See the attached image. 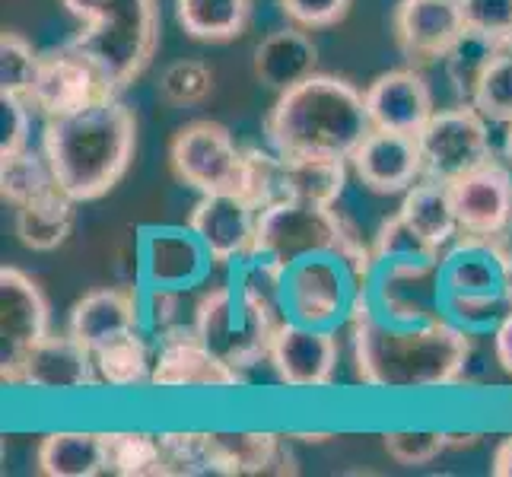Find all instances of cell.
Here are the masks:
<instances>
[{
    "label": "cell",
    "instance_id": "cell-32",
    "mask_svg": "<svg viewBox=\"0 0 512 477\" xmlns=\"http://www.w3.org/2000/svg\"><path fill=\"white\" fill-rule=\"evenodd\" d=\"M58 188L55 172L45 150H20L13 156H0V198L13 210L29 201L45 198L48 191Z\"/></svg>",
    "mask_w": 512,
    "mask_h": 477
},
{
    "label": "cell",
    "instance_id": "cell-16",
    "mask_svg": "<svg viewBox=\"0 0 512 477\" xmlns=\"http://www.w3.org/2000/svg\"><path fill=\"white\" fill-rule=\"evenodd\" d=\"M443 261V258H439ZM439 261H388L376 264L369 280V299L373 306L392 318V322H430L446 315L443 290H439Z\"/></svg>",
    "mask_w": 512,
    "mask_h": 477
},
{
    "label": "cell",
    "instance_id": "cell-7",
    "mask_svg": "<svg viewBox=\"0 0 512 477\" xmlns=\"http://www.w3.org/2000/svg\"><path fill=\"white\" fill-rule=\"evenodd\" d=\"M169 169L198 194L239 191L245 147L236 144V137L220 121H188L169 144Z\"/></svg>",
    "mask_w": 512,
    "mask_h": 477
},
{
    "label": "cell",
    "instance_id": "cell-27",
    "mask_svg": "<svg viewBox=\"0 0 512 477\" xmlns=\"http://www.w3.org/2000/svg\"><path fill=\"white\" fill-rule=\"evenodd\" d=\"M77 223V201L55 188L45 198L16 207V236L32 252H55L70 239Z\"/></svg>",
    "mask_w": 512,
    "mask_h": 477
},
{
    "label": "cell",
    "instance_id": "cell-31",
    "mask_svg": "<svg viewBox=\"0 0 512 477\" xmlns=\"http://www.w3.org/2000/svg\"><path fill=\"white\" fill-rule=\"evenodd\" d=\"M287 179H290V201H312V204H338L347 188V166L350 159L341 156H284Z\"/></svg>",
    "mask_w": 512,
    "mask_h": 477
},
{
    "label": "cell",
    "instance_id": "cell-8",
    "mask_svg": "<svg viewBox=\"0 0 512 477\" xmlns=\"http://www.w3.org/2000/svg\"><path fill=\"white\" fill-rule=\"evenodd\" d=\"M417 140L423 153V179L452 182L493 159L490 121L478 112V105L465 99L436 112Z\"/></svg>",
    "mask_w": 512,
    "mask_h": 477
},
{
    "label": "cell",
    "instance_id": "cell-20",
    "mask_svg": "<svg viewBox=\"0 0 512 477\" xmlns=\"http://www.w3.org/2000/svg\"><path fill=\"white\" fill-rule=\"evenodd\" d=\"M102 385L96 369V353L80 344L74 334H45V338L29 350L20 369L16 388H35V392L67 395L86 392V388Z\"/></svg>",
    "mask_w": 512,
    "mask_h": 477
},
{
    "label": "cell",
    "instance_id": "cell-10",
    "mask_svg": "<svg viewBox=\"0 0 512 477\" xmlns=\"http://www.w3.org/2000/svg\"><path fill=\"white\" fill-rule=\"evenodd\" d=\"M360 280L338 255H315L287 268V315L315 328H338L350 318Z\"/></svg>",
    "mask_w": 512,
    "mask_h": 477
},
{
    "label": "cell",
    "instance_id": "cell-24",
    "mask_svg": "<svg viewBox=\"0 0 512 477\" xmlns=\"http://www.w3.org/2000/svg\"><path fill=\"white\" fill-rule=\"evenodd\" d=\"M67 331L96 353L109 341L144 331V299L128 287L90 290L70 309Z\"/></svg>",
    "mask_w": 512,
    "mask_h": 477
},
{
    "label": "cell",
    "instance_id": "cell-5",
    "mask_svg": "<svg viewBox=\"0 0 512 477\" xmlns=\"http://www.w3.org/2000/svg\"><path fill=\"white\" fill-rule=\"evenodd\" d=\"M255 255L277 261L280 268H293L296 261L315 255H338L363 290L376 274L373 245H363L357 226L341 214L338 204L284 201L258 210Z\"/></svg>",
    "mask_w": 512,
    "mask_h": 477
},
{
    "label": "cell",
    "instance_id": "cell-50",
    "mask_svg": "<svg viewBox=\"0 0 512 477\" xmlns=\"http://www.w3.org/2000/svg\"><path fill=\"white\" fill-rule=\"evenodd\" d=\"M503 147H506V159L512 163V125H506V140H503Z\"/></svg>",
    "mask_w": 512,
    "mask_h": 477
},
{
    "label": "cell",
    "instance_id": "cell-34",
    "mask_svg": "<svg viewBox=\"0 0 512 477\" xmlns=\"http://www.w3.org/2000/svg\"><path fill=\"white\" fill-rule=\"evenodd\" d=\"M109 446V474L118 477H166V455L160 433L118 430L105 433Z\"/></svg>",
    "mask_w": 512,
    "mask_h": 477
},
{
    "label": "cell",
    "instance_id": "cell-3",
    "mask_svg": "<svg viewBox=\"0 0 512 477\" xmlns=\"http://www.w3.org/2000/svg\"><path fill=\"white\" fill-rule=\"evenodd\" d=\"M369 128L366 99L357 86L331 74H312L277 93L264 118V140L280 156L350 159Z\"/></svg>",
    "mask_w": 512,
    "mask_h": 477
},
{
    "label": "cell",
    "instance_id": "cell-23",
    "mask_svg": "<svg viewBox=\"0 0 512 477\" xmlns=\"http://www.w3.org/2000/svg\"><path fill=\"white\" fill-rule=\"evenodd\" d=\"M153 388H245L242 369L217 357L198 334L163 341L153 360Z\"/></svg>",
    "mask_w": 512,
    "mask_h": 477
},
{
    "label": "cell",
    "instance_id": "cell-35",
    "mask_svg": "<svg viewBox=\"0 0 512 477\" xmlns=\"http://www.w3.org/2000/svg\"><path fill=\"white\" fill-rule=\"evenodd\" d=\"M194 318H198V299L191 290L179 287H147L144 296V328L156 338V344L185 338L194 331Z\"/></svg>",
    "mask_w": 512,
    "mask_h": 477
},
{
    "label": "cell",
    "instance_id": "cell-14",
    "mask_svg": "<svg viewBox=\"0 0 512 477\" xmlns=\"http://www.w3.org/2000/svg\"><path fill=\"white\" fill-rule=\"evenodd\" d=\"M392 32L401 58L411 67L446 61L468 32L462 0H398Z\"/></svg>",
    "mask_w": 512,
    "mask_h": 477
},
{
    "label": "cell",
    "instance_id": "cell-48",
    "mask_svg": "<svg viewBox=\"0 0 512 477\" xmlns=\"http://www.w3.org/2000/svg\"><path fill=\"white\" fill-rule=\"evenodd\" d=\"M478 443H481L478 433H449V449H471Z\"/></svg>",
    "mask_w": 512,
    "mask_h": 477
},
{
    "label": "cell",
    "instance_id": "cell-30",
    "mask_svg": "<svg viewBox=\"0 0 512 477\" xmlns=\"http://www.w3.org/2000/svg\"><path fill=\"white\" fill-rule=\"evenodd\" d=\"M175 20L194 42H233L249 29L252 0H175Z\"/></svg>",
    "mask_w": 512,
    "mask_h": 477
},
{
    "label": "cell",
    "instance_id": "cell-40",
    "mask_svg": "<svg viewBox=\"0 0 512 477\" xmlns=\"http://www.w3.org/2000/svg\"><path fill=\"white\" fill-rule=\"evenodd\" d=\"M497 48H500V45H493V42L481 39V35L465 32V35H462V42H458V45L449 51V58H446V74H449V80H452V90L458 93V99L471 102L474 86H478V80H481V74H484V67L490 64V58L497 55Z\"/></svg>",
    "mask_w": 512,
    "mask_h": 477
},
{
    "label": "cell",
    "instance_id": "cell-28",
    "mask_svg": "<svg viewBox=\"0 0 512 477\" xmlns=\"http://www.w3.org/2000/svg\"><path fill=\"white\" fill-rule=\"evenodd\" d=\"M398 214L408 220L423 239L433 242L439 252H446L449 245L462 236L446 182L420 179L417 185H411L408 191H404V201L398 207Z\"/></svg>",
    "mask_w": 512,
    "mask_h": 477
},
{
    "label": "cell",
    "instance_id": "cell-39",
    "mask_svg": "<svg viewBox=\"0 0 512 477\" xmlns=\"http://www.w3.org/2000/svg\"><path fill=\"white\" fill-rule=\"evenodd\" d=\"M373 255H376V264H388V261H439V258H443V252H439L433 242L423 239L401 214L382 220L379 233L373 239Z\"/></svg>",
    "mask_w": 512,
    "mask_h": 477
},
{
    "label": "cell",
    "instance_id": "cell-15",
    "mask_svg": "<svg viewBox=\"0 0 512 477\" xmlns=\"http://www.w3.org/2000/svg\"><path fill=\"white\" fill-rule=\"evenodd\" d=\"M338 360L341 347L334 338V328H315L287 318L271 338L268 363L274 366L280 382L287 388H299V392L328 388L338 376Z\"/></svg>",
    "mask_w": 512,
    "mask_h": 477
},
{
    "label": "cell",
    "instance_id": "cell-6",
    "mask_svg": "<svg viewBox=\"0 0 512 477\" xmlns=\"http://www.w3.org/2000/svg\"><path fill=\"white\" fill-rule=\"evenodd\" d=\"M443 309L465 325H484L512 309L509 239L458 236L439 261Z\"/></svg>",
    "mask_w": 512,
    "mask_h": 477
},
{
    "label": "cell",
    "instance_id": "cell-37",
    "mask_svg": "<svg viewBox=\"0 0 512 477\" xmlns=\"http://www.w3.org/2000/svg\"><path fill=\"white\" fill-rule=\"evenodd\" d=\"M471 102L490 125H512V42L500 45L474 86Z\"/></svg>",
    "mask_w": 512,
    "mask_h": 477
},
{
    "label": "cell",
    "instance_id": "cell-11",
    "mask_svg": "<svg viewBox=\"0 0 512 477\" xmlns=\"http://www.w3.org/2000/svg\"><path fill=\"white\" fill-rule=\"evenodd\" d=\"M51 334V306L29 274L0 268V379L16 388L29 350Z\"/></svg>",
    "mask_w": 512,
    "mask_h": 477
},
{
    "label": "cell",
    "instance_id": "cell-42",
    "mask_svg": "<svg viewBox=\"0 0 512 477\" xmlns=\"http://www.w3.org/2000/svg\"><path fill=\"white\" fill-rule=\"evenodd\" d=\"M382 449L404 468H420L436 462L449 449V433L439 430H388L382 433Z\"/></svg>",
    "mask_w": 512,
    "mask_h": 477
},
{
    "label": "cell",
    "instance_id": "cell-38",
    "mask_svg": "<svg viewBox=\"0 0 512 477\" xmlns=\"http://www.w3.org/2000/svg\"><path fill=\"white\" fill-rule=\"evenodd\" d=\"M156 93H160V99L172 105V109H191V105H201L214 93V70L198 58L175 61L160 74Z\"/></svg>",
    "mask_w": 512,
    "mask_h": 477
},
{
    "label": "cell",
    "instance_id": "cell-49",
    "mask_svg": "<svg viewBox=\"0 0 512 477\" xmlns=\"http://www.w3.org/2000/svg\"><path fill=\"white\" fill-rule=\"evenodd\" d=\"M290 439H299V443H325L331 439V433H287Z\"/></svg>",
    "mask_w": 512,
    "mask_h": 477
},
{
    "label": "cell",
    "instance_id": "cell-12",
    "mask_svg": "<svg viewBox=\"0 0 512 477\" xmlns=\"http://www.w3.org/2000/svg\"><path fill=\"white\" fill-rule=\"evenodd\" d=\"M105 93H112V86L105 83L99 67L74 45H64L42 55L35 80L26 93V102L32 105L35 115H42L48 121L77 112Z\"/></svg>",
    "mask_w": 512,
    "mask_h": 477
},
{
    "label": "cell",
    "instance_id": "cell-1",
    "mask_svg": "<svg viewBox=\"0 0 512 477\" xmlns=\"http://www.w3.org/2000/svg\"><path fill=\"white\" fill-rule=\"evenodd\" d=\"M353 369L366 388L376 392H436L465 379L474 341L455 318H430V322H392L385 318L366 290L347 318Z\"/></svg>",
    "mask_w": 512,
    "mask_h": 477
},
{
    "label": "cell",
    "instance_id": "cell-45",
    "mask_svg": "<svg viewBox=\"0 0 512 477\" xmlns=\"http://www.w3.org/2000/svg\"><path fill=\"white\" fill-rule=\"evenodd\" d=\"M350 4L353 0H280V10H284V16L293 26L315 32V29H331L344 23Z\"/></svg>",
    "mask_w": 512,
    "mask_h": 477
},
{
    "label": "cell",
    "instance_id": "cell-13",
    "mask_svg": "<svg viewBox=\"0 0 512 477\" xmlns=\"http://www.w3.org/2000/svg\"><path fill=\"white\" fill-rule=\"evenodd\" d=\"M462 236L509 239L512 236V172L497 156L446 182Z\"/></svg>",
    "mask_w": 512,
    "mask_h": 477
},
{
    "label": "cell",
    "instance_id": "cell-19",
    "mask_svg": "<svg viewBox=\"0 0 512 477\" xmlns=\"http://www.w3.org/2000/svg\"><path fill=\"white\" fill-rule=\"evenodd\" d=\"M350 169L373 194H404L423 179V153L417 134L369 128L350 153Z\"/></svg>",
    "mask_w": 512,
    "mask_h": 477
},
{
    "label": "cell",
    "instance_id": "cell-18",
    "mask_svg": "<svg viewBox=\"0 0 512 477\" xmlns=\"http://www.w3.org/2000/svg\"><path fill=\"white\" fill-rule=\"evenodd\" d=\"M137 264L147 287L191 290L207 277L214 258L191 226H156L140 239Z\"/></svg>",
    "mask_w": 512,
    "mask_h": 477
},
{
    "label": "cell",
    "instance_id": "cell-44",
    "mask_svg": "<svg viewBox=\"0 0 512 477\" xmlns=\"http://www.w3.org/2000/svg\"><path fill=\"white\" fill-rule=\"evenodd\" d=\"M32 105L23 96L0 93V156H13L29 147Z\"/></svg>",
    "mask_w": 512,
    "mask_h": 477
},
{
    "label": "cell",
    "instance_id": "cell-4",
    "mask_svg": "<svg viewBox=\"0 0 512 477\" xmlns=\"http://www.w3.org/2000/svg\"><path fill=\"white\" fill-rule=\"evenodd\" d=\"M83 29L70 39L90 58L112 93H125L144 77L160 45V4L156 0H61Z\"/></svg>",
    "mask_w": 512,
    "mask_h": 477
},
{
    "label": "cell",
    "instance_id": "cell-26",
    "mask_svg": "<svg viewBox=\"0 0 512 477\" xmlns=\"http://www.w3.org/2000/svg\"><path fill=\"white\" fill-rule=\"evenodd\" d=\"M35 468L45 477H99L109 474V446L105 433L93 430H58L48 433L39 452Z\"/></svg>",
    "mask_w": 512,
    "mask_h": 477
},
{
    "label": "cell",
    "instance_id": "cell-47",
    "mask_svg": "<svg viewBox=\"0 0 512 477\" xmlns=\"http://www.w3.org/2000/svg\"><path fill=\"white\" fill-rule=\"evenodd\" d=\"M490 474L493 477H512V436H506L503 443L497 446V452H493Z\"/></svg>",
    "mask_w": 512,
    "mask_h": 477
},
{
    "label": "cell",
    "instance_id": "cell-29",
    "mask_svg": "<svg viewBox=\"0 0 512 477\" xmlns=\"http://www.w3.org/2000/svg\"><path fill=\"white\" fill-rule=\"evenodd\" d=\"M236 293L242 299V306L271 331H277L290 318L287 315V268H280L271 258L255 255L249 261H242Z\"/></svg>",
    "mask_w": 512,
    "mask_h": 477
},
{
    "label": "cell",
    "instance_id": "cell-2",
    "mask_svg": "<svg viewBox=\"0 0 512 477\" xmlns=\"http://www.w3.org/2000/svg\"><path fill=\"white\" fill-rule=\"evenodd\" d=\"M121 93H105L83 109L48 118L42 150L58 188L77 204L105 198L131 169L137 150V118Z\"/></svg>",
    "mask_w": 512,
    "mask_h": 477
},
{
    "label": "cell",
    "instance_id": "cell-9",
    "mask_svg": "<svg viewBox=\"0 0 512 477\" xmlns=\"http://www.w3.org/2000/svg\"><path fill=\"white\" fill-rule=\"evenodd\" d=\"M198 338L236 369H252L268 360L274 331L242 306L233 284L210 287L198 296V318H194Z\"/></svg>",
    "mask_w": 512,
    "mask_h": 477
},
{
    "label": "cell",
    "instance_id": "cell-25",
    "mask_svg": "<svg viewBox=\"0 0 512 477\" xmlns=\"http://www.w3.org/2000/svg\"><path fill=\"white\" fill-rule=\"evenodd\" d=\"M252 70L261 86L284 93L290 86L319 74V45L312 42L309 29L287 26L261 39L252 58Z\"/></svg>",
    "mask_w": 512,
    "mask_h": 477
},
{
    "label": "cell",
    "instance_id": "cell-41",
    "mask_svg": "<svg viewBox=\"0 0 512 477\" xmlns=\"http://www.w3.org/2000/svg\"><path fill=\"white\" fill-rule=\"evenodd\" d=\"M39 61L42 55L20 32L4 29V35H0V93L26 99L29 86L35 80V70H39Z\"/></svg>",
    "mask_w": 512,
    "mask_h": 477
},
{
    "label": "cell",
    "instance_id": "cell-21",
    "mask_svg": "<svg viewBox=\"0 0 512 477\" xmlns=\"http://www.w3.org/2000/svg\"><path fill=\"white\" fill-rule=\"evenodd\" d=\"M369 125L401 134H420L436 115L430 83L417 67H395L379 74L363 90Z\"/></svg>",
    "mask_w": 512,
    "mask_h": 477
},
{
    "label": "cell",
    "instance_id": "cell-33",
    "mask_svg": "<svg viewBox=\"0 0 512 477\" xmlns=\"http://www.w3.org/2000/svg\"><path fill=\"white\" fill-rule=\"evenodd\" d=\"M153 353L144 341V331L125 334V338L109 341L96 350V369L102 385L112 388H140L153 379Z\"/></svg>",
    "mask_w": 512,
    "mask_h": 477
},
{
    "label": "cell",
    "instance_id": "cell-46",
    "mask_svg": "<svg viewBox=\"0 0 512 477\" xmlns=\"http://www.w3.org/2000/svg\"><path fill=\"white\" fill-rule=\"evenodd\" d=\"M493 350H497L500 366L512 376V309L500 315L497 331H493Z\"/></svg>",
    "mask_w": 512,
    "mask_h": 477
},
{
    "label": "cell",
    "instance_id": "cell-17",
    "mask_svg": "<svg viewBox=\"0 0 512 477\" xmlns=\"http://www.w3.org/2000/svg\"><path fill=\"white\" fill-rule=\"evenodd\" d=\"M188 226L198 233L214 264H242L255 258L258 207L242 191L201 194L188 214Z\"/></svg>",
    "mask_w": 512,
    "mask_h": 477
},
{
    "label": "cell",
    "instance_id": "cell-36",
    "mask_svg": "<svg viewBox=\"0 0 512 477\" xmlns=\"http://www.w3.org/2000/svg\"><path fill=\"white\" fill-rule=\"evenodd\" d=\"M258 210L290 201V179H287V159L277 150H258L245 147V169H242V188Z\"/></svg>",
    "mask_w": 512,
    "mask_h": 477
},
{
    "label": "cell",
    "instance_id": "cell-43",
    "mask_svg": "<svg viewBox=\"0 0 512 477\" xmlns=\"http://www.w3.org/2000/svg\"><path fill=\"white\" fill-rule=\"evenodd\" d=\"M468 32L493 45L512 42V0H462Z\"/></svg>",
    "mask_w": 512,
    "mask_h": 477
},
{
    "label": "cell",
    "instance_id": "cell-22",
    "mask_svg": "<svg viewBox=\"0 0 512 477\" xmlns=\"http://www.w3.org/2000/svg\"><path fill=\"white\" fill-rule=\"evenodd\" d=\"M207 458L210 474L226 477H287L299 474L296 455L290 452V436L284 433H207Z\"/></svg>",
    "mask_w": 512,
    "mask_h": 477
}]
</instances>
